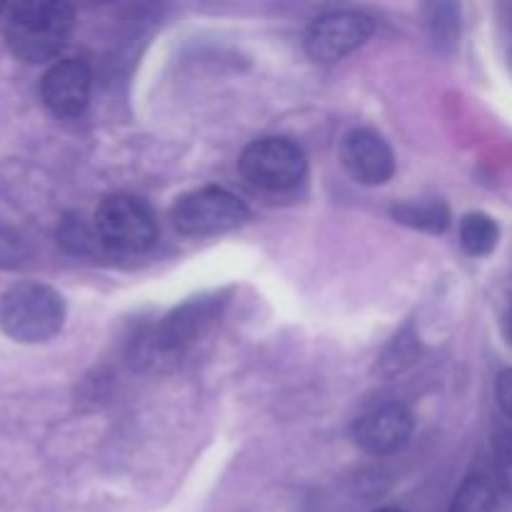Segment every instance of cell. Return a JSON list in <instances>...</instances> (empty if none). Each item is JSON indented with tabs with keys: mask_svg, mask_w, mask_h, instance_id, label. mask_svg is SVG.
Returning a JSON list of instances; mask_svg holds the SVG:
<instances>
[{
	"mask_svg": "<svg viewBox=\"0 0 512 512\" xmlns=\"http://www.w3.org/2000/svg\"><path fill=\"white\" fill-rule=\"evenodd\" d=\"M225 308L223 295H200L170 310L158 325L140 330L130 343V363L138 370H173L210 333Z\"/></svg>",
	"mask_w": 512,
	"mask_h": 512,
	"instance_id": "6da1fadb",
	"label": "cell"
},
{
	"mask_svg": "<svg viewBox=\"0 0 512 512\" xmlns=\"http://www.w3.org/2000/svg\"><path fill=\"white\" fill-rule=\"evenodd\" d=\"M75 25V10L68 3L43 0V3H20L8 8L5 38L10 50L28 63L53 60L68 43Z\"/></svg>",
	"mask_w": 512,
	"mask_h": 512,
	"instance_id": "7a4b0ae2",
	"label": "cell"
},
{
	"mask_svg": "<svg viewBox=\"0 0 512 512\" xmlns=\"http://www.w3.org/2000/svg\"><path fill=\"white\" fill-rule=\"evenodd\" d=\"M65 323L58 290L43 283H18L0 295V330L15 343H48Z\"/></svg>",
	"mask_w": 512,
	"mask_h": 512,
	"instance_id": "3957f363",
	"label": "cell"
},
{
	"mask_svg": "<svg viewBox=\"0 0 512 512\" xmlns=\"http://www.w3.org/2000/svg\"><path fill=\"white\" fill-rule=\"evenodd\" d=\"M93 228L100 245L110 253H145L158 240V220L143 200L133 195H110L95 210Z\"/></svg>",
	"mask_w": 512,
	"mask_h": 512,
	"instance_id": "277c9868",
	"label": "cell"
},
{
	"mask_svg": "<svg viewBox=\"0 0 512 512\" xmlns=\"http://www.w3.org/2000/svg\"><path fill=\"white\" fill-rule=\"evenodd\" d=\"M240 173L250 185L268 193H285L298 188L308 173L303 148L290 138H258L240 155Z\"/></svg>",
	"mask_w": 512,
	"mask_h": 512,
	"instance_id": "5b68a950",
	"label": "cell"
},
{
	"mask_svg": "<svg viewBox=\"0 0 512 512\" xmlns=\"http://www.w3.org/2000/svg\"><path fill=\"white\" fill-rule=\"evenodd\" d=\"M250 218V210L238 195L225 188H200L178 198L170 210L175 230L190 238L228 233Z\"/></svg>",
	"mask_w": 512,
	"mask_h": 512,
	"instance_id": "8992f818",
	"label": "cell"
},
{
	"mask_svg": "<svg viewBox=\"0 0 512 512\" xmlns=\"http://www.w3.org/2000/svg\"><path fill=\"white\" fill-rule=\"evenodd\" d=\"M375 20L360 10H335L315 18L305 33V50L318 63H335L373 35Z\"/></svg>",
	"mask_w": 512,
	"mask_h": 512,
	"instance_id": "52a82bcc",
	"label": "cell"
},
{
	"mask_svg": "<svg viewBox=\"0 0 512 512\" xmlns=\"http://www.w3.org/2000/svg\"><path fill=\"white\" fill-rule=\"evenodd\" d=\"M90 73L88 60L63 58L48 68L40 83V98L45 108L58 118H78L90 100Z\"/></svg>",
	"mask_w": 512,
	"mask_h": 512,
	"instance_id": "ba28073f",
	"label": "cell"
},
{
	"mask_svg": "<svg viewBox=\"0 0 512 512\" xmlns=\"http://www.w3.org/2000/svg\"><path fill=\"white\" fill-rule=\"evenodd\" d=\"M413 428V413L403 403H383L355 420L353 438L365 453L390 455L408 445Z\"/></svg>",
	"mask_w": 512,
	"mask_h": 512,
	"instance_id": "9c48e42d",
	"label": "cell"
},
{
	"mask_svg": "<svg viewBox=\"0 0 512 512\" xmlns=\"http://www.w3.org/2000/svg\"><path fill=\"white\" fill-rule=\"evenodd\" d=\"M345 170L363 185H383L395 175V155L388 140L370 128H355L340 148Z\"/></svg>",
	"mask_w": 512,
	"mask_h": 512,
	"instance_id": "30bf717a",
	"label": "cell"
},
{
	"mask_svg": "<svg viewBox=\"0 0 512 512\" xmlns=\"http://www.w3.org/2000/svg\"><path fill=\"white\" fill-rule=\"evenodd\" d=\"M398 223L425 233H445L450 225V208L443 200H418V203H400L390 210Z\"/></svg>",
	"mask_w": 512,
	"mask_h": 512,
	"instance_id": "8fae6325",
	"label": "cell"
},
{
	"mask_svg": "<svg viewBox=\"0 0 512 512\" xmlns=\"http://www.w3.org/2000/svg\"><path fill=\"white\" fill-rule=\"evenodd\" d=\"M500 240V228L490 215L468 213L460 223V245L473 258H485L495 250Z\"/></svg>",
	"mask_w": 512,
	"mask_h": 512,
	"instance_id": "7c38bea8",
	"label": "cell"
},
{
	"mask_svg": "<svg viewBox=\"0 0 512 512\" xmlns=\"http://www.w3.org/2000/svg\"><path fill=\"white\" fill-rule=\"evenodd\" d=\"M498 485L485 475H470L455 493L450 512H495Z\"/></svg>",
	"mask_w": 512,
	"mask_h": 512,
	"instance_id": "4fadbf2b",
	"label": "cell"
},
{
	"mask_svg": "<svg viewBox=\"0 0 512 512\" xmlns=\"http://www.w3.org/2000/svg\"><path fill=\"white\" fill-rule=\"evenodd\" d=\"M58 240L60 245L73 255H93L95 248L100 245L95 228H88V225L80 218H75V215H68V218L63 220V225H60L58 230ZM100 248H103V245H100Z\"/></svg>",
	"mask_w": 512,
	"mask_h": 512,
	"instance_id": "5bb4252c",
	"label": "cell"
},
{
	"mask_svg": "<svg viewBox=\"0 0 512 512\" xmlns=\"http://www.w3.org/2000/svg\"><path fill=\"white\" fill-rule=\"evenodd\" d=\"M495 485L512 498V430H503L493 440Z\"/></svg>",
	"mask_w": 512,
	"mask_h": 512,
	"instance_id": "9a60e30c",
	"label": "cell"
},
{
	"mask_svg": "<svg viewBox=\"0 0 512 512\" xmlns=\"http://www.w3.org/2000/svg\"><path fill=\"white\" fill-rule=\"evenodd\" d=\"M28 258V243L10 225L0 223V268H18Z\"/></svg>",
	"mask_w": 512,
	"mask_h": 512,
	"instance_id": "2e32d148",
	"label": "cell"
},
{
	"mask_svg": "<svg viewBox=\"0 0 512 512\" xmlns=\"http://www.w3.org/2000/svg\"><path fill=\"white\" fill-rule=\"evenodd\" d=\"M495 395H498V403L503 408V413L512 420V368L503 370L498 375V383H495Z\"/></svg>",
	"mask_w": 512,
	"mask_h": 512,
	"instance_id": "e0dca14e",
	"label": "cell"
},
{
	"mask_svg": "<svg viewBox=\"0 0 512 512\" xmlns=\"http://www.w3.org/2000/svg\"><path fill=\"white\" fill-rule=\"evenodd\" d=\"M508 335H510V340H512V305H510V313H508Z\"/></svg>",
	"mask_w": 512,
	"mask_h": 512,
	"instance_id": "ac0fdd59",
	"label": "cell"
},
{
	"mask_svg": "<svg viewBox=\"0 0 512 512\" xmlns=\"http://www.w3.org/2000/svg\"><path fill=\"white\" fill-rule=\"evenodd\" d=\"M375 512H403V510H398V508H380V510H375Z\"/></svg>",
	"mask_w": 512,
	"mask_h": 512,
	"instance_id": "d6986e66",
	"label": "cell"
},
{
	"mask_svg": "<svg viewBox=\"0 0 512 512\" xmlns=\"http://www.w3.org/2000/svg\"><path fill=\"white\" fill-rule=\"evenodd\" d=\"M0 13H3V5H0Z\"/></svg>",
	"mask_w": 512,
	"mask_h": 512,
	"instance_id": "ffe728a7",
	"label": "cell"
}]
</instances>
